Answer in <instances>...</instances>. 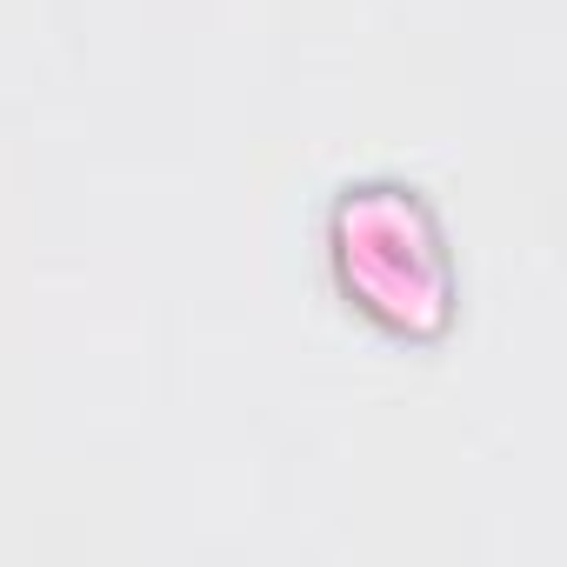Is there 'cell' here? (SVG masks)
Wrapping results in <instances>:
<instances>
[{
	"instance_id": "6da1fadb",
	"label": "cell",
	"mask_w": 567,
	"mask_h": 567,
	"mask_svg": "<svg viewBox=\"0 0 567 567\" xmlns=\"http://www.w3.org/2000/svg\"><path fill=\"white\" fill-rule=\"evenodd\" d=\"M328 260L341 295L401 341H441L461 301L447 227L408 181H354L328 214Z\"/></svg>"
}]
</instances>
